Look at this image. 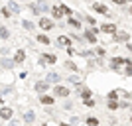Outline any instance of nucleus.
Wrapping results in <instances>:
<instances>
[{"label":"nucleus","mask_w":132,"mask_h":126,"mask_svg":"<svg viewBox=\"0 0 132 126\" xmlns=\"http://www.w3.org/2000/svg\"><path fill=\"white\" fill-rule=\"evenodd\" d=\"M53 95H55V97H59V99H69L71 89L65 87V85H55V87H53Z\"/></svg>","instance_id":"obj_1"},{"label":"nucleus","mask_w":132,"mask_h":126,"mask_svg":"<svg viewBox=\"0 0 132 126\" xmlns=\"http://www.w3.org/2000/svg\"><path fill=\"white\" fill-rule=\"evenodd\" d=\"M38 63L39 65H53V63H57V55L55 53H42L39 55V59H38Z\"/></svg>","instance_id":"obj_2"},{"label":"nucleus","mask_w":132,"mask_h":126,"mask_svg":"<svg viewBox=\"0 0 132 126\" xmlns=\"http://www.w3.org/2000/svg\"><path fill=\"white\" fill-rule=\"evenodd\" d=\"M38 26L44 30V32H51L55 28V24H53V20L51 18H45V16H39V22H38Z\"/></svg>","instance_id":"obj_3"},{"label":"nucleus","mask_w":132,"mask_h":126,"mask_svg":"<svg viewBox=\"0 0 132 126\" xmlns=\"http://www.w3.org/2000/svg\"><path fill=\"white\" fill-rule=\"evenodd\" d=\"M112 41H116V44H128L130 41V32H118L112 33Z\"/></svg>","instance_id":"obj_4"},{"label":"nucleus","mask_w":132,"mask_h":126,"mask_svg":"<svg viewBox=\"0 0 132 126\" xmlns=\"http://www.w3.org/2000/svg\"><path fill=\"white\" fill-rule=\"evenodd\" d=\"M75 87H77V91H79V97H81L83 100H87V99H91V97H93V91H91L89 87H85L83 83H79V85H75Z\"/></svg>","instance_id":"obj_5"},{"label":"nucleus","mask_w":132,"mask_h":126,"mask_svg":"<svg viewBox=\"0 0 132 126\" xmlns=\"http://www.w3.org/2000/svg\"><path fill=\"white\" fill-rule=\"evenodd\" d=\"M101 32L103 33H109V36H112V33H116L118 32V26L116 24H112V22H106V24H101Z\"/></svg>","instance_id":"obj_6"},{"label":"nucleus","mask_w":132,"mask_h":126,"mask_svg":"<svg viewBox=\"0 0 132 126\" xmlns=\"http://www.w3.org/2000/svg\"><path fill=\"white\" fill-rule=\"evenodd\" d=\"M55 45L67 49V47H71V38H69V36H59V38L55 39Z\"/></svg>","instance_id":"obj_7"},{"label":"nucleus","mask_w":132,"mask_h":126,"mask_svg":"<svg viewBox=\"0 0 132 126\" xmlns=\"http://www.w3.org/2000/svg\"><path fill=\"white\" fill-rule=\"evenodd\" d=\"M50 85H51L50 81H45V79H42V81H38V83H36V85H34V89H36V91H38L39 95H44L45 91L50 89Z\"/></svg>","instance_id":"obj_8"},{"label":"nucleus","mask_w":132,"mask_h":126,"mask_svg":"<svg viewBox=\"0 0 132 126\" xmlns=\"http://www.w3.org/2000/svg\"><path fill=\"white\" fill-rule=\"evenodd\" d=\"M39 103L44 104V106H51V104H55V97L53 95H39Z\"/></svg>","instance_id":"obj_9"},{"label":"nucleus","mask_w":132,"mask_h":126,"mask_svg":"<svg viewBox=\"0 0 132 126\" xmlns=\"http://www.w3.org/2000/svg\"><path fill=\"white\" fill-rule=\"evenodd\" d=\"M26 57H28V53L20 47V49H16V53H14V61H16V65H22L24 61H26Z\"/></svg>","instance_id":"obj_10"},{"label":"nucleus","mask_w":132,"mask_h":126,"mask_svg":"<svg viewBox=\"0 0 132 126\" xmlns=\"http://www.w3.org/2000/svg\"><path fill=\"white\" fill-rule=\"evenodd\" d=\"M0 67H2V69L12 71V69H14V67H18V65H16V61H14V59H6V57H2V59H0Z\"/></svg>","instance_id":"obj_11"},{"label":"nucleus","mask_w":132,"mask_h":126,"mask_svg":"<svg viewBox=\"0 0 132 126\" xmlns=\"http://www.w3.org/2000/svg\"><path fill=\"white\" fill-rule=\"evenodd\" d=\"M12 114H14V110H12L10 106H2V108H0V118H2V120H12Z\"/></svg>","instance_id":"obj_12"},{"label":"nucleus","mask_w":132,"mask_h":126,"mask_svg":"<svg viewBox=\"0 0 132 126\" xmlns=\"http://www.w3.org/2000/svg\"><path fill=\"white\" fill-rule=\"evenodd\" d=\"M83 39L89 41V44H97V33H93V32H91V28H87L85 33H83Z\"/></svg>","instance_id":"obj_13"},{"label":"nucleus","mask_w":132,"mask_h":126,"mask_svg":"<svg viewBox=\"0 0 132 126\" xmlns=\"http://www.w3.org/2000/svg\"><path fill=\"white\" fill-rule=\"evenodd\" d=\"M45 81H50V83H55V85H57V83L61 81V75H59L57 71H50L47 75H45Z\"/></svg>","instance_id":"obj_14"},{"label":"nucleus","mask_w":132,"mask_h":126,"mask_svg":"<svg viewBox=\"0 0 132 126\" xmlns=\"http://www.w3.org/2000/svg\"><path fill=\"white\" fill-rule=\"evenodd\" d=\"M93 10L97 12V14H106V16H109V8H106L105 4H101V2H93Z\"/></svg>","instance_id":"obj_15"},{"label":"nucleus","mask_w":132,"mask_h":126,"mask_svg":"<svg viewBox=\"0 0 132 126\" xmlns=\"http://www.w3.org/2000/svg\"><path fill=\"white\" fill-rule=\"evenodd\" d=\"M8 10H10L12 14H20L22 8H20V4H18L16 0H8Z\"/></svg>","instance_id":"obj_16"},{"label":"nucleus","mask_w":132,"mask_h":126,"mask_svg":"<svg viewBox=\"0 0 132 126\" xmlns=\"http://www.w3.org/2000/svg\"><path fill=\"white\" fill-rule=\"evenodd\" d=\"M22 118H24V122H28V124H32V122L36 120V112H34V110H24Z\"/></svg>","instance_id":"obj_17"},{"label":"nucleus","mask_w":132,"mask_h":126,"mask_svg":"<svg viewBox=\"0 0 132 126\" xmlns=\"http://www.w3.org/2000/svg\"><path fill=\"white\" fill-rule=\"evenodd\" d=\"M51 16H53L55 20H61L65 14H63V10H61V6H53V8H51Z\"/></svg>","instance_id":"obj_18"},{"label":"nucleus","mask_w":132,"mask_h":126,"mask_svg":"<svg viewBox=\"0 0 132 126\" xmlns=\"http://www.w3.org/2000/svg\"><path fill=\"white\" fill-rule=\"evenodd\" d=\"M67 24H69L71 28H75V30H81V20H79V18L69 16V18H67Z\"/></svg>","instance_id":"obj_19"},{"label":"nucleus","mask_w":132,"mask_h":126,"mask_svg":"<svg viewBox=\"0 0 132 126\" xmlns=\"http://www.w3.org/2000/svg\"><path fill=\"white\" fill-rule=\"evenodd\" d=\"M122 73H124V77H132V59L130 57H126V65H124Z\"/></svg>","instance_id":"obj_20"},{"label":"nucleus","mask_w":132,"mask_h":126,"mask_svg":"<svg viewBox=\"0 0 132 126\" xmlns=\"http://www.w3.org/2000/svg\"><path fill=\"white\" fill-rule=\"evenodd\" d=\"M63 65H65V69H67V71H71V73H77V71H79V67H77V63H73L71 59H67L65 63H63Z\"/></svg>","instance_id":"obj_21"},{"label":"nucleus","mask_w":132,"mask_h":126,"mask_svg":"<svg viewBox=\"0 0 132 126\" xmlns=\"http://www.w3.org/2000/svg\"><path fill=\"white\" fill-rule=\"evenodd\" d=\"M22 28L26 32H34V30H36V24H34L32 20H22Z\"/></svg>","instance_id":"obj_22"},{"label":"nucleus","mask_w":132,"mask_h":126,"mask_svg":"<svg viewBox=\"0 0 132 126\" xmlns=\"http://www.w3.org/2000/svg\"><path fill=\"white\" fill-rule=\"evenodd\" d=\"M106 108L109 110H118L120 108V100H106Z\"/></svg>","instance_id":"obj_23"},{"label":"nucleus","mask_w":132,"mask_h":126,"mask_svg":"<svg viewBox=\"0 0 132 126\" xmlns=\"http://www.w3.org/2000/svg\"><path fill=\"white\" fill-rule=\"evenodd\" d=\"M39 41V44H44V45H50L51 44V39L47 38V36H45V33H38V38H36Z\"/></svg>","instance_id":"obj_24"},{"label":"nucleus","mask_w":132,"mask_h":126,"mask_svg":"<svg viewBox=\"0 0 132 126\" xmlns=\"http://www.w3.org/2000/svg\"><path fill=\"white\" fill-rule=\"evenodd\" d=\"M8 38H10L8 28H6V26H0V39H8Z\"/></svg>","instance_id":"obj_25"},{"label":"nucleus","mask_w":132,"mask_h":126,"mask_svg":"<svg viewBox=\"0 0 132 126\" xmlns=\"http://www.w3.org/2000/svg\"><path fill=\"white\" fill-rule=\"evenodd\" d=\"M28 8L34 12V16H39V14H42V12H39V6H38V4H34V2H30V4H28Z\"/></svg>","instance_id":"obj_26"},{"label":"nucleus","mask_w":132,"mask_h":126,"mask_svg":"<svg viewBox=\"0 0 132 126\" xmlns=\"http://www.w3.org/2000/svg\"><path fill=\"white\" fill-rule=\"evenodd\" d=\"M67 81H69V83H73V85H79V83H81V79H79V75H77V73H73V75H69V77H67Z\"/></svg>","instance_id":"obj_27"},{"label":"nucleus","mask_w":132,"mask_h":126,"mask_svg":"<svg viewBox=\"0 0 132 126\" xmlns=\"http://www.w3.org/2000/svg\"><path fill=\"white\" fill-rule=\"evenodd\" d=\"M0 14H2V18H12V12L8 10V6H2V8H0Z\"/></svg>","instance_id":"obj_28"},{"label":"nucleus","mask_w":132,"mask_h":126,"mask_svg":"<svg viewBox=\"0 0 132 126\" xmlns=\"http://www.w3.org/2000/svg\"><path fill=\"white\" fill-rule=\"evenodd\" d=\"M59 6H61V10H63V14H65L67 18H69V16H73V10H71V8H69L67 4H59Z\"/></svg>","instance_id":"obj_29"},{"label":"nucleus","mask_w":132,"mask_h":126,"mask_svg":"<svg viewBox=\"0 0 132 126\" xmlns=\"http://www.w3.org/2000/svg\"><path fill=\"white\" fill-rule=\"evenodd\" d=\"M118 97H120L118 91H110V93L106 95V99H109V100H118Z\"/></svg>","instance_id":"obj_30"},{"label":"nucleus","mask_w":132,"mask_h":126,"mask_svg":"<svg viewBox=\"0 0 132 126\" xmlns=\"http://www.w3.org/2000/svg\"><path fill=\"white\" fill-rule=\"evenodd\" d=\"M87 126H99V120H97L95 116H89L87 118Z\"/></svg>","instance_id":"obj_31"},{"label":"nucleus","mask_w":132,"mask_h":126,"mask_svg":"<svg viewBox=\"0 0 132 126\" xmlns=\"http://www.w3.org/2000/svg\"><path fill=\"white\" fill-rule=\"evenodd\" d=\"M81 55H83V57H93L95 51H93V49H83V51H81Z\"/></svg>","instance_id":"obj_32"},{"label":"nucleus","mask_w":132,"mask_h":126,"mask_svg":"<svg viewBox=\"0 0 132 126\" xmlns=\"http://www.w3.org/2000/svg\"><path fill=\"white\" fill-rule=\"evenodd\" d=\"M95 53L101 55V57H105V55H106V49H105V47H97V49H95Z\"/></svg>","instance_id":"obj_33"},{"label":"nucleus","mask_w":132,"mask_h":126,"mask_svg":"<svg viewBox=\"0 0 132 126\" xmlns=\"http://www.w3.org/2000/svg\"><path fill=\"white\" fill-rule=\"evenodd\" d=\"M83 103H85V106H89V108H93V106H95V100L93 99H87V100H83Z\"/></svg>","instance_id":"obj_34"},{"label":"nucleus","mask_w":132,"mask_h":126,"mask_svg":"<svg viewBox=\"0 0 132 126\" xmlns=\"http://www.w3.org/2000/svg\"><path fill=\"white\" fill-rule=\"evenodd\" d=\"M85 20H87V24H89V26H95V24H97L93 16H85Z\"/></svg>","instance_id":"obj_35"},{"label":"nucleus","mask_w":132,"mask_h":126,"mask_svg":"<svg viewBox=\"0 0 132 126\" xmlns=\"http://www.w3.org/2000/svg\"><path fill=\"white\" fill-rule=\"evenodd\" d=\"M63 106H65V110H69V112H71V108H73V103H69V100H65V104H63Z\"/></svg>","instance_id":"obj_36"},{"label":"nucleus","mask_w":132,"mask_h":126,"mask_svg":"<svg viewBox=\"0 0 132 126\" xmlns=\"http://www.w3.org/2000/svg\"><path fill=\"white\" fill-rule=\"evenodd\" d=\"M65 51H67V55H75V49H73V45H71V47H67Z\"/></svg>","instance_id":"obj_37"},{"label":"nucleus","mask_w":132,"mask_h":126,"mask_svg":"<svg viewBox=\"0 0 132 126\" xmlns=\"http://www.w3.org/2000/svg\"><path fill=\"white\" fill-rule=\"evenodd\" d=\"M8 126H20V122H18V120H10V122H8Z\"/></svg>","instance_id":"obj_38"},{"label":"nucleus","mask_w":132,"mask_h":126,"mask_svg":"<svg viewBox=\"0 0 132 126\" xmlns=\"http://www.w3.org/2000/svg\"><path fill=\"white\" fill-rule=\"evenodd\" d=\"M59 126H73V124H69V122H61Z\"/></svg>","instance_id":"obj_39"},{"label":"nucleus","mask_w":132,"mask_h":126,"mask_svg":"<svg viewBox=\"0 0 132 126\" xmlns=\"http://www.w3.org/2000/svg\"><path fill=\"white\" fill-rule=\"evenodd\" d=\"M128 12H130V14H132V4H130V6H128Z\"/></svg>","instance_id":"obj_40"},{"label":"nucleus","mask_w":132,"mask_h":126,"mask_svg":"<svg viewBox=\"0 0 132 126\" xmlns=\"http://www.w3.org/2000/svg\"><path fill=\"white\" fill-rule=\"evenodd\" d=\"M44 126H51V124H44Z\"/></svg>","instance_id":"obj_41"},{"label":"nucleus","mask_w":132,"mask_h":126,"mask_svg":"<svg viewBox=\"0 0 132 126\" xmlns=\"http://www.w3.org/2000/svg\"><path fill=\"white\" fill-rule=\"evenodd\" d=\"M0 126H2V124H0Z\"/></svg>","instance_id":"obj_42"}]
</instances>
